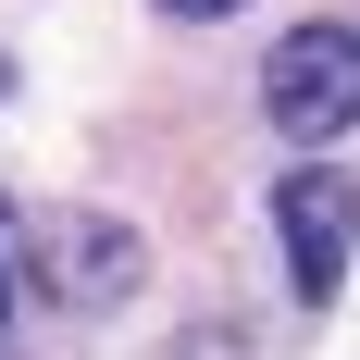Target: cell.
Wrapping results in <instances>:
<instances>
[{
    "mask_svg": "<svg viewBox=\"0 0 360 360\" xmlns=\"http://www.w3.org/2000/svg\"><path fill=\"white\" fill-rule=\"evenodd\" d=\"M261 112H274V137H348V124H360V25H298V37H274Z\"/></svg>",
    "mask_w": 360,
    "mask_h": 360,
    "instance_id": "6da1fadb",
    "label": "cell"
},
{
    "mask_svg": "<svg viewBox=\"0 0 360 360\" xmlns=\"http://www.w3.org/2000/svg\"><path fill=\"white\" fill-rule=\"evenodd\" d=\"M0 87H13V75H0Z\"/></svg>",
    "mask_w": 360,
    "mask_h": 360,
    "instance_id": "8992f818",
    "label": "cell"
},
{
    "mask_svg": "<svg viewBox=\"0 0 360 360\" xmlns=\"http://www.w3.org/2000/svg\"><path fill=\"white\" fill-rule=\"evenodd\" d=\"M37 286L50 298H75V311H100V298H124L137 286V236L124 224H100V212H75L50 249H37Z\"/></svg>",
    "mask_w": 360,
    "mask_h": 360,
    "instance_id": "3957f363",
    "label": "cell"
},
{
    "mask_svg": "<svg viewBox=\"0 0 360 360\" xmlns=\"http://www.w3.org/2000/svg\"><path fill=\"white\" fill-rule=\"evenodd\" d=\"M0 335H13V212H0Z\"/></svg>",
    "mask_w": 360,
    "mask_h": 360,
    "instance_id": "277c9868",
    "label": "cell"
},
{
    "mask_svg": "<svg viewBox=\"0 0 360 360\" xmlns=\"http://www.w3.org/2000/svg\"><path fill=\"white\" fill-rule=\"evenodd\" d=\"M274 224H286V286L298 298H335L348 236H360V186L335 174V162H298V174L274 186Z\"/></svg>",
    "mask_w": 360,
    "mask_h": 360,
    "instance_id": "7a4b0ae2",
    "label": "cell"
},
{
    "mask_svg": "<svg viewBox=\"0 0 360 360\" xmlns=\"http://www.w3.org/2000/svg\"><path fill=\"white\" fill-rule=\"evenodd\" d=\"M162 13H236V0H162Z\"/></svg>",
    "mask_w": 360,
    "mask_h": 360,
    "instance_id": "5b68a950",
    "label": "cell"
}]
</instances>
